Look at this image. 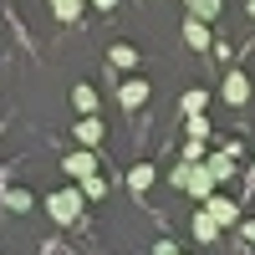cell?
I'll return each mask as SVG.
<instances>
[{"label": "cell", "mask_w": 255, "mask_h": 255, "mask_svg": "<svg viewBox=\"0 0 255 255\" xmlns=\"http://www.w3.org/2000/svg\"><path fill=\"white\" fill-rule=\"evenodd\" d=\"M215 235H220V225L209 220V215H194V240H199V245H209Z\"/></svg>", "instance_id": "obj_10"}, {"label": "cell", "mask_w": 255, "mask_h": 255, "mask_svg": "<svg viewBox=\"0 0 255 255\" xmlns=\"http://www.w3.org/2000/svg\"><path fill=\"white\" fill-rule=\"evenodd\" d=\"M184 41H189L194 51H204V46H209V26H204L199 15H189V20H184Z\"/></svg>", "instance_id": "obj_6"}, {"label": "cell", "mask_w": 255, "mask_h": 255, "mask_svg": "<svg viewBox=\"0 0 255 255\" xmlns=\"http://www.w3.org/2000/svg\"><path fill=\"white\" fill-rule=\"evenodd\" d=\"M97 5H118V0H97Z\"/></svg>", "instance_id": "obj_20"}, {"label": "cell", "mask_w": 255, "mask_h": 255, "mask_svg": "<svg viewBox=\"0 0 255 255\" xmlns=\"http://www.w3.org/2000/svg\"><path fill=\"white\" fill-rule=\"evenodd\" d=\"M61 168H67V179L82 184V179H92L97 174V158H92V148H72L67 158H61Z\"/></svg>", "instance_id": "obj_2"}, {"label": "cell", "mask_w": 255, "mask_h": 255, "mask_svg": "<svg viewBox=\"0 0 255 255\" xmlns=\"http://www.w3.org/2000/svg\"><path fill=\"white\" fill-rule=\"evenodd\" d=\"M82 15V0H56V20H77Z\"/></svg>", "instance_id": "obj_15"}, {"label": "cell", "mask_w": 255, "mask_h": 255, "mask_svg": "<svg viewBox=\"0 0 255 255\" xmlns=\"http://www.w3.org/2000/svg\"><path fill=\"white\" fill-rule=\"evenodd\" d=\"M5 204L10 209H31V194H26V189H5Z\"/></svg>", "instance_id": "obj_17"}, {"label": "cell", "mask_w": 255, "mask_h": 255, "mask_svg": "<svg viewBox=\"0 0 255 255\" xmlns=\"http://www.w3.org/2000/svg\"><path fill=\"white\" fill-rule=\"evenodd\" d=\"M128 184H133V189H148V184H153V168H148V163H138L133 174H128Z\"/></svg>", "instance_id": "obj_14"}, {"label": "cell", "mask_w": 255, "mask_h": 255, "mask_svg": "<svg viewBox=\"0 0 255 255\" xmlns=\"http://www.w3.org/2000/svg\"><path fill=\"white\" fill-rule=\"evenodd\" d=\"M77 189H82V194H87V199H102V194H108V184H102L97 174H92V179H82Z\"/></svg>", "instance_id": "obj_13"}, {"label": "cell", "mask_w": 255, "mask_h": 255, "mask_svg": "<svg viewBox=\"0 0 255 255\" xmlns=\"http://www.w3.org/2000/svg\"><path fill=\"white\" fill-rule=\"evenodd\" d=\"M204 108H209V92H204V87L184 92V113H189V118H194V113H204Z\"/></svg>", "instance_id": "obj_11"}, {"label": "cell", "mask_w": 255, "mask_h": 255, "mask_svg": "<svg viewBox=\"0 0 255 255\" xmlns=\"http://www.w3.org/2000/svg\"><path fill=\"white\" fill-rule=\"evenodd\" d=\"M72 102H77V113H87V118H92V113H97V92H92V87H87V82H82V87H77V92H72Z\"/></svg>", "instance_id": "obj_8"}, {"label": "cell", "mask_w": 255, "mask_h": 255, "mask_svg": "<svg viewBox=\"0 0 255 255\" xmlns=\"http://www.w3.org/2000/svg\"><path fill=\"white\" fill-rule=\"evenodd\" d=\"M51 5H56V0H51Z\"/></svg>", "instance_id": "obj_22"}, {"label": "cell", "mask_w": 255, "mask_h": 255, "mask_svg": "<svg viewBox=\"0 0 255 255\" xmlns=\"http://www.w3.org/2000/svg\"><path fill=\"white\" fill-rule=\"evenodd\" d=\"M230 158H235V153H215V158L204 163L209 174H215V184H220V179H230V168H235V163H230Z\"/></svg>", "instance_id": "obj_12"}, {"label": "cell", "mask_w": 255, "mask_h": 255, "mask_svg": "<svg viewBox=\"0 0 255 255\" xmlns=\"http://www.w3.org/2000/svg\"><path fill=\"white\" fill-rule=\"evenodd\" d=\"M153 255H179V250L168 245V240H158V245H153Z\"/></svg>", "instance_id": "obj_19"}, {"label": "cell", "mask_w": 255, "mask_h": 255, "mask_svg": "<svg viewBox=\"0 0 255 255\" xmlns=\"http://www.w3.org/2000/svg\"><path fill=\"white\" fill-rule=\"evenodd\" d=\"M250 15H255V0H250Z\"/></svg>", "instance_id": "obj_21"}, {"label": "cell", "mask_w": 255, "mask_h": 255, "mask_svg": "<svg viewBox=\"0 0 255 255\" xmlns=\"http://www.w3.org/2000/svg\"><path fill=\"white\" fill-rule=\"evenodd\" d=\"M199 158H204V143L189 138V143H184V163H199Z\"/></svg>", "instance_id": "obj_18"}, {"label": "cell", "mask_w": 255, "mask_h": 255, "mask_svg": "<svg viewBox=\"0 0 255 255\" xmlns=\"http://www.w3.org/2000/svg\"><path fill=\"white\" fill-rule=\"evenodd\" d=\"M82 204H87V194H82L77 184L56 189V194L46 199V209H51V220H56V225H72V220H82Z\"/></svg>", "instance_id": "obj_1"}, {"label": "cell", "mask_w": 255, "mask_h": 255, "mask_svg": "<svg viewBox=\"0 0 255 255\" xmlns=\"http://www.w3.org/2000/svg\"><path fill=\"white\" fill-rule=\"evenodd\" d=\"M225 102H230V108H245V102H250V77L240 67L225 77Z\"/></svg>", "instance_id": "obj_4"}, {"label": "cell", "mask_w": 255, "mask_h": 255, "mask_svg": "<svg viewBox=\"0 0 255 255\" xmlns=\"http://www.w3.org/2000/svg\"><path fill=\"white\" fill-rule=\"evenodd\" d=\"M189 138H194V143H199V138H209V118H204V113L189 118Z\"/></svg>", "instance_id": "obj_16"}, {"label": "cell", "mask_w": 255, "mask_h": 255, "mask_svg": "<svg viewBox=\"0 0 255 255\" xmlns=\"http://www.w3.org/2000/svg\"><path fill=\"white\" fill-rule=\"evenodd\" d=\"M108 56H113V67H123V72H128V67H138V51L128 46V41H118V46H113Z\"/></svg>", "instance_id": "obj_9"}, {"label": "cell", "mask_w": 255, "mask_h": 255, "mask_svg": "<svg viewBox=\"0 0 255 255\" xmlns=\"http://www.w3.org/2000/svg\"><path fill=\"white\" fill-rule=\"evenodd\" d=\"M143 97H148V82H138V77L118 92V102H123V108H143Z\"/></svg>", "instance_id": "obj_7"}, {"label": "cell", "mask_w": 255, "mask_h": 255, "mask_svg": "<svg viewBox=\"0 0 255 255\" xmlns=\"http://www.w3.org/2000/svg\"><path fill=\"white\" fill-rule=\"evenodd\" d=\"M204 215L215 220V225H225V230H230V225H240V209H235V199H225V194H209V199H204Z\"/></svg>", "instance_id": "obj_3"}, {"label": "cell", "mask_w": 255, "mask_h": 255, "mask_svg": "<svg viewBox=\"0 0 255 255\" xmlns=\"http://www.w3.org/2000/svg\"><path fill=\"white\" fill-rule=\"evenodd\" d=\"M72 138H77V148H97V143H102V123H97V118H82V123L72 128Z\"/></svg>", "instance_id": "obj_5"}]
</instances>
